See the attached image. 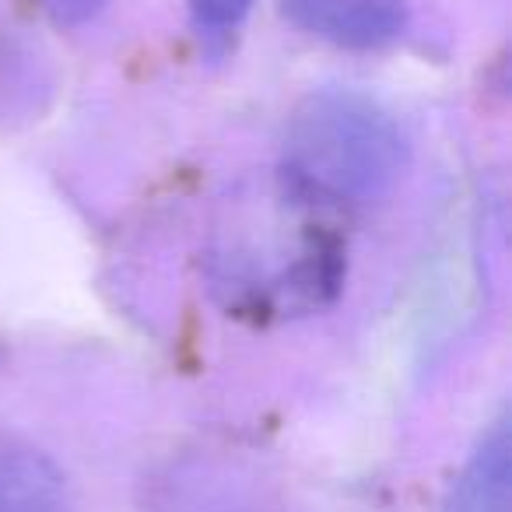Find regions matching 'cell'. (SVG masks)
<instances>
[{
    "instance_id": "1",
    "label": "cell",
    "mask_w": 512,
    "mask_h": 512,
    "mask_svg": "<svg viewBox=\"0 0 512 512\" xmlns=\"http://www.w3.org/2000/svg\"><path fill=\"white\" fill-rule=\"evenodd\" d=\"M407 141L376 99L320 88L295 102L281 134V190L309 211H362L390 197Z\"/></svg>"
},
{
    "instance_id": "2",
    "label": "cell",
    "mask_w": 512,
    "mask_h": 512,
    "mask_svg": "<svg viewBox=\"0 0 512 512\" xmlns=\"http://www.w3.org/2000/svg\"><path fill=\"white\" fill-rule=\"evenodd\" d=\"M148 512H281L271 481L225 453H186L148 481Z\"/></svg>"
},
{
    "instance_id": "3",
    "label": "cell",
    "mask_w": 512,
    "mask_h": 512,
    "mask_svg": "<svg viewBox=\"0 0 512 512\" xmlns=\"http://www.w3.org/2000/svg\"><path fill=\"white\" fill-rule=\"evenodd\" d=\"M60 74L36 32L0 11V130H25L50 113Z\"/></svg>"
},
{
    "instance_id": "4",
    "label": "cell",
    "mask_w": 512,
    "mask_h": 512,
    "mask_svg": "<svg viewBox=\"0 0 512 512\" xmlns=\"http://www.w3.org/2000/svg\"><path fill=\"white\" fill-rule=\"evenodd\" d=\"M281 15L320 43L341 50H383L411 25L407 0H281Z\"/></svg>"
},
{
    "instance_id": "5",
    "label": "cell",
    "mask_w": 512,
    "mask_h": 512,
    "mask_svg": "<svg viewBox=\"0 0 512 512\" xmlns=\"http://www.w3.org/2000/svg\"><path fill=\"white\" fill-rule=\"evenodd\" d=\"M442 512H512V421L502 411L477 439Z\"/></svg>"
},
{
    "instance_id": "6",
    "label": "cell",
    "mask_w": 512,
    "mask_h": 512,
    "mask_svg": "<svg viewBox=\"0 0 512 512\" xmlns=\"http://www.w3.org/2000/svg\"><path fill=\"white\" fill-rule=\"evenodd\" d=\"M0 512H67L60 467L8 428H0Z\"/></svg>"
},
{
    "instance_id": "7",
    "label": "cell",
    "mask_w": 512,
    "mask_h": 512,
    "mask_svg": "<svg viewBox=\"0 0 512 512\" xmlns=\"http://www.w3.org/2000/svg\"><path fill=\"white\" fill-rule=\"evenodd\" d=\"M190 8V29L200 50L211 60H225L235 50L253 0H186Z\"/></svg>"
},
{
    "instance_id": "8",
    "label": "cell",
    "mask_w": 512,
    "mask_h": 512,
    "mask_svg": "<svg viewBox=\"0 0 512 512\" xmlns=\"http://www.w3.org/2000/svg\"><path fill=\"white\" fill-rule=\"evenodd\" d=\"M57 25H85L106 8L109 0H36Z\"/></svg>"
}]
</instances>
